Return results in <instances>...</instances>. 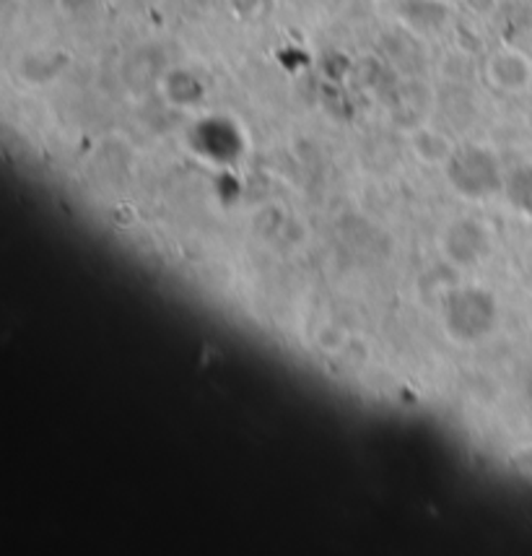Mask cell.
Instances as JSON below:
<instances>
[{
    "label": "cell",
    "mask_w": 532,
    "mask_h": 556,
    "mask_svg": "<svg viewBox=\"0 0 532 556\" xmlns=\"http://www.w3.org/2000/svg\"><path fill=\"white\" fill-rule=\"evenodd\" d=\"M444 253L457 266H473L489 253V231L473 218H460L444 235Z\"/></svg>",
    "instance_id": "cell-3"
},
{
    "label": "cell",
    "mask_w": 532,
    "mask_h": 556,
    "mask_svg": "<svg viewBox=\"0 0 532 556\" xmlns=\"http://www.w3.org/2000/svg\"><path fill=\"white\" fill-rule=\"evenodd\" d=\"M449 180L465 198H489L502 188L494 159L476 149L452 159Z\"/></svg>",
    "instance_id": "cell-2"
},
{
    "label": "cell",
    "mask_w": 532,
    "mask_h": 556,
    "mask_svg": "<svg viewBox=\"0 0 532 556\" xmlns=\"http://www.w3.org/2000/svg\"><path fill=\"white\" fill-rule=\"evenodd\" d=\"M528 395H530V401H532V377H530V382H528Z\"/></svg>",
    "instance_id": "cell-4"
},
{
    "label": "cell",
    "mask_w": 532,
    "mask_h": 556,
    "mask_svg": "<svg viewBox=\"0 0 532 556\" xmlns=\"http://www.w3.org/2000/svg\"><path fill=\"white\" fill-rule=\"evenodd\" d=\"M496 302L483 289H460L449 294L444 326L455 341H481L496 326Z\"/></svg>",
    "instance_id": "cell-1"
}]
</instances>
